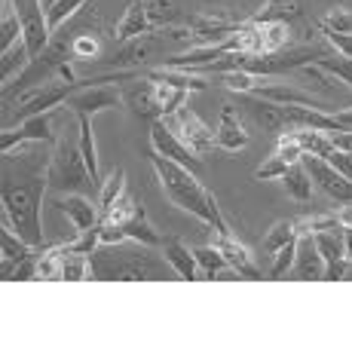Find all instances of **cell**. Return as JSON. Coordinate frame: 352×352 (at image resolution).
<instances>
[{
    "mask_svg": "<svg viewBox=\"0 0 352 352\" xmlns=\"http://www.w3.org/2000/svg\"><path fill=\"white\" fill-rule=\"evenodd\" d=\"M50 162L31 172L25 181L16 178L10 166L3 175V187H0V212H3V227H12L31 248L43 242V224H40V206L50 190Z\"/></svg>",
    "mask_w": 352,
    "mask_h": 352,
    "instance_id": "6da1fadb",
    "label": "cell"
},
{
    "mask_svg": "<svg viewBox=\"0 0 352 352\" xmlns=\"http://www.w3.org/2000/svg\"><path fill=\"white\" fill-rule=\"evenodd\" d=\"M153 172H157V181L162 184V190H166L168 202L172 206H178L181 212L193 214L196 221H202V224H208L214 230V233H224L230 230L224 224V214H221L218 202H214V196L208 187H202L199 181H196L193 168L181 166V162L168 160V157H160V153H153Z\"/></svg>",
    "mask_w": 352,
    "mask_h": 352,
    "instance_id": "7a4b0ae2",
    "label": "cell"
},
{
    "mask_svg": "<svg viewBox=\"0 0 352 352\" xmlns=\"http://www.w3.org/2000/svg\"><path fill=\"white\" fill-rule=\"evenodd\" d=\"M50 190L65 196V193H83V196H98V184L92 181L89 166H86L83 147H80V129L77 132H65L62 138L52 144L50 157Z\"/></svg>",
    "mask_w": 352,
    "mask_h": 352,
    "instance_id": "3957f363",
    "label": "cell"
},
{
    "mask_svg": "<svg viewBox=\"0 0 352 352\" xmlns=\"http://www.w3.org/2000/svg\"><path fill=\"white\" fill-rule=\"evenodd\" d=\"M16 12L22 19V40L28 46L31 58H37L40 52L50 46V22H46V6L43 0H12Z\"/></svg>",
    "mask_w": 352,
    "mask_h": 352,
    "instance_id": "277c9868",
    "label": "cell"
},
{
    "mask_svg": "<svg viewBox=\"0 0 352 352\" xmlns=\"http://www.w3.org/2000/svg\"><path fill=\"white\" fill-rule=\"evenodd\" d=\"M168 123V129H172L175 135H178L181 141H184L187 147L196 153V157H206L208 151L214 147V132L208 129L206 123H202L199 117L190 111V107H181L178 113H172V117H162Z\"/></svg>",
    "mask_w": 352,
    "mask_h": 352,
    "instance_id": "5b68a950",
    "label": "cell"
},
{
    "mask_svg": "<svg viewBox=\"0 0 352 352\" xmlns=\"http://www.w3.org/2000/svg\"><path fill=\"white\" fill-rule=\"evenodd\" d=\"M303 168L309 172V178H313L316 187H322L324 193L331 196V199L343 202V206H352V181L343 178L340 172H337L334 166H331L328 160H319V157H303Z\"/></svg>",
    "mask_w": 352,
    "mask_h": 352,
    "instance_id": "8992f818",
    "label": "cell"
},
{
    "mask_svg": "<svg viewBox=\"0 0 352 352\" xmlns=\"http://www.w3.org/2000/svg\"><path fill=\"white\" fill-rule=\"evenodd\" d=\"M151 144L157 147L153 153H160V157H168V160L181 162V166H187V168H193V172H196V153L178 138V135L172 132V129H168V123L162 117L151 123Z\"/></svg>",
    "mask_w": 352,
    "mask_h": 352,
    "instance_id": "52a82bcc",
    "label": "cell"
},
{
    "mask_svg": "<svg viewBox=\"0 0 352 352\" xmlns=\"http://www.w3.org/2000/svg\"><path fill=\"white\" fill-rule=\"evenodd\" d=\"M123 101L129 104V111L138 113V117L144 120H160V101H157V83H153L151 77H132V83L123 89Z\"/></svg>",
    "mask_w": 352,
    "mask_h": 352,
    "instance_id": "ba28073f",
    "label": "cell"
},
{
    "mask_svg": "<svg viewBox=\"0 0 352 352\" xmlns=\"http://www.w3.org/2000/svg\"><path fill=\"white\" fill-rule=\"evenodd\" d=\"M56 208L71 221V227L77 233H86V230L98 227L101 218H98V208L92 202V196H83V193H71V196H58L56 199Z\"/></svg>",
    "mask_w": 352,
    "mask_h": 352,
    "instance_id": "9c48e42d",
    "label": "cell"
},
{
    "mask_svg": "<svg viewBox=\"0 0 352 352\" xmlns=\"http://www.w3.org/2000/svg\"><path fill=\"white\" fill-rule=\"evenodd\" d=\"M242 25H233L230 19L224 16H193L190 25H187V31H190L193 40H199L202 46H218L230 40L236 31H239Z\"/></svg>",
    "mask_w": 352,
    "mask_h": 352,
    "instance_id": "30bf717a",
    "label": "cell"
},
{
    "mask_svg": "<svg viewBox=\"0 0 352 352\" xmlns=\"http://www.w3.org/2000/svg\"><path fill=\"white\" fill-rule=\"evenodd\" d=\"M214 245H218V252L224 254V261L242 276V279H261V273H257V267H254V257L248 254V248L242 245V242L236 239L230 230H224V233H214Z\"/></svg>",
    "mask_w": 352,
    "mask_h": 352,
    "instance_id": "8fae6325",
    "label": "cell"
},
{
    "mask_svg": "<svg viewBox=\"0 0 352 352\" xmlns=\"http://www.w3.org/2000/svg\"><path fill=\"white\" fill-rule=\"evenodd\" d=\"M214 144L224 147L230 153H239L248 147V132L242 126V117L236 107H230V104L221 107V123L214 129Z\"/></svg>",
    "mask_w": 352,
    "mask_h": 352,
    "instance_id": "7c38bea8",
    "label": "cell"
},
{
    "mask_svg": "<svg viewBox=\"0 0 352 352\" xmlns=\"http://www.w3.org/2000/svg\"><path fill=\"white\" fill-rule=\"evenodd\" d=\"M294 270L303 282H322L324 279V257L316 248L313 233H300L297 236V261Z\"/></svg>",
    "mask_w": 352,
    "mask_h": 352,
    "instance_id": "4fadbf2b",
    "label": "cell"
},
{
    "mask_svg": "<svg viewBox=\"0 0 352 352\" xmlns=\"http://www.w3.org/2000/svg\"><path fill=\"white\" fill-rule=\"evenodd\" d=\"M162 254H166L168 267L175 270V276H181V279H187V282H202L206 279L202 270H199V263H196L193 248H187L181 239H168L166 245H162Z\"/></svg>",
    "mask_w": 352,
    "mask_h": 352,
    "instance_id": "5bb4252c",
    "label": "cell"
},
{
    "mask_svg": "<svg viewBox=\"0 0 352 352\" xmlns=\"http://www.w3.org/2000/svg\"><path fill=\"white\" fill-rule=\"evenodd\" d=\"M248 111H252L254 123L263 129V132H273V135H282L288 132V117H285V107L276 104L270 98H257V96H248Z\"/></svg>",
    "mask_w": 352,
    "mask_h": 352,
    "instance_id": "9a60e30c",
    "label": "cell"
},
{
    "mask_svg": "<svg viewBox=\"0 0 352 352\" xmlns=\"http://www.w3.org/2000/svg\"><path fill=\"white\" fill-rule=\"evenodd\" d=\"M248 96L270 98V101H276V104H309V107H316V98L309 96V92L297 89V86H288V83H273L270 77L257 80L254 92H248Z\"/></svg>",
    "mask_w": 352,
    "mask_h": 352,
    "instance_id": "2e32d148",
    "label": "cell"
},
{
    "mask_svg": "<svg viewBox=\"0 0 352 352\" xmlns=\"http://www.w3.org/2000/svg\"><path fill=\"white\" fill-rule=\"evenodd\" d=\"M151 16H147V6L144 0H135L132 6L123 12V19L117 22V40L120 43H129V40L135 37H144L147 31H151Z\"/></svg>",
    "mask_w": 352,
    "mask_h": 352,
    "instance_id": "e0dca14e",
    "label": "cell"
},
{
    "mask_svg": "<svg viewBox=\"0 0 352 352\" xmlns=\"http://www.w3.org/2000/svg\"><path fill=\"white\" fill-rule=\"evenodd\" d=\"M0 257H3V270H16L19 263L34 257V248L12 227L0 224Z\"/></svg>",
    "mask_w": 352,
    "mask_h": 352,
    "instance_id": "ac0fdd59",
    "label": "cell"
},
{
    "mask_svg": "<svg viewBox=\"0 0 352 352\" xmlns=\"http://www.w3.org/2000/svg\"><path fill=\"white\" fill-rule=\"evenodd\" d=\"M123 233H126V239H132V242H141V245H147V248H157L160 245V233L151 227V221H147V212H144V206L138 202V208H135V214L129 221H123Z\"/></svg>",
    "mask_w": 352,
    "mask_h": 352,
    "instance_id": "d6986e66",
    "label": "cell"
},
{
    "mask_svg": "<svg viewBox=\"0 0 352 352\" xmlns=\"http://www.w3.org/2000/svg\"><path fill=\"white\" fill-rule=\"evenodd\" d=\"M19 40H22V19L16 12V3L3 0L0 3V52L12 50Z\"/></svg>",
    "mask_w": 352,
    "mask_h": 352,
    "instance_id": "ffe728a7",
    "label": "cell"
},
{
    "mask_svg": "<svg viewBox=\"0 0 352 352\" xmlns=\"http://www.w3.org/2000/svg\"><path fill=\"white\" fill-rule=\"evenodd\" d=\"M294 138L300 141V147L309 153V157L328 160L334 153V141H331V132H322V129H291Z\"/></svg>",
    "mask_w": 352,
    "mask_h": 352,
    "instance_id": "44dd1931",
    "label": "cell"
},
{
    "mask_svg": "<svg viewBox=\"0 0 352 352\" xmlns=\"http://www.w3.org/2000/svg\"><path fill=\"white\" fill-rule=\"evenodd\" d=\"M282 187H285V193L294 202H309L313 199V178H309V172L303 168V162L291 166L288 172L282 175Z\"/></svg>",
    "mask_w": 352,
    "mask_h": 352,
    "instance_id": "7402d4cb",
    "label": "cell"
},
{
    "mask_svg": "<svg viewBox=\"0 0 352 352\" xmlns=\"http://www.w3.org/2000/svg\"><path fill=\"white\" fill-rule=\"evenodd\" d=\"M300 3L297 0H267L263 10L254 19H248L252 25H267V22H291V19L300 16Z\"/></svg>",
    "mask_w": 352,
    "mask_h": 352,
    "instance_id": "603a6c76",
    "label": "cell"
},
{
    "mask_svg": "<svg viewBox=\"0 0 352 352\" xmlns=\"http://www.w3.org/2000/svg\"><path fill=\"white\" fill-rule=\"evenodd\" d=\"M28 62H31V52H28V46H25V40H19L12 50L0 52V77H3V86L10 77H16L19 71H25Z\"/></svg>",
    "mask_w": 352,
    "mask_h": 352,
    "instance_id": "cb8c5ba5",
    "label": "cell"
},
{
    "mask_svg": "<svg viewBox=\"0 0 352 352\" xmlns=\"http://www.w3.org/2000/svg\"><path fill=\"white\" fill-rule=\"evenodd\" d=\"M297 239V221H279V224L270 227V233L263 236V252L276 254L279 248H285L288 242Z\"/></svg>",
    "mask_w": 352,
    "mask_h": 352,
    "instance_id": "d4e9b609",
    "label": "cell"
},
{
    "mask_svg": "<svg viewBox=\"0 0 352 352\" xmlns=\"http://www.w3.org/2000/svg\"><path fill=\"white\" fill-rule=\"evenodd\" d=\"M261 34H263V52L288 50V40H291L288 22H267L261 25Z\"/></svg>",
    "mask_w": 352,
    "mask_h": 352,
    "instance_id": "484cf974",
    "label": "cell"
},
{
    "mask_svg": "<svg viewBox=\"0 0 352 352\" xmlns=\"http://www.w3.org/2000/svg\"><path fill=\"white\" fill-rule=\"evenodd\" d=\"M193 254H196V263H199V270H202V276L206 279H212L218 270H224V267H230V263L224 261V254L218 252V245H199V248H193Z\"/></svg>",
    "mask_w": 352,
    "mask_h": 352,
    "instance_id": "4316f807",
    "label": "cell"
},
{
    "mask_svg": "<svg viewBox=\"0 0 352 352\" xmlns=\"http://www.w3.org/2000/svg\"><path fill=\"white\" fill-rule=\"evenodd\" d=\"M89 267H92L89 254H65L62 282H83V279H92Z\"/></svg>",
    "mask_w": 352,
    "mask_h": 352,
    "instance_id": "83f0119b",
    "label": "cell"
},
{
    "mask_svg": "<svg viewBox=\"0 0 352 352\" xmlns=\"http://www.w3.org/2000/svg\"><path fill=\"white\" fill-rule=\"evenodd\" d=\"M86 0H56V3L46 6V22H50V31H58L74 12L83 6Z\"/></svg>",
    "mask_w": 352,
    "mask_h": 352,
    "instance_id": "f1b7e54d",
    "label": "cell"
},
{
    "mask_svg": "<svg viewBox=\"0 0 352 352\" xmlns=\"http://www.w3.org/2000/svg\"><path fill=\"white\" fill-rule=\"evenodd\" d=\"M313 65L322 67V71H331L340 83L352 86V58H343V56H337V52H328V56H322L319 62H313Z\"/></svg>",
    "mask_w": 352,
    "mask_h": 352,
    "instance_id": "f546056e",
    "label": "cell"
},
{
    "mask_svg": "<svg viewBox=\"0 0 352 352\" xmlns=\"http://www.w3.org/2000/svg\"><path fill=\"white\" fill-rule=\"evenodd\" d=\"M126 190V175H123V168H113L111 172V178L101 184V212H107V208L113 206V202L120 199V193Z\"/></svg>",
    "mask_w": 352,
    "mask_h": 352,
    "instance_id": "4dcf8cb0",
    "label": "cell"
},
{
    "mask_svg": "<svg viewBox=\"0 0 352 352\" xmlns=\"http://www.w3.org/2000/svg\"><path fill=\"white\" fill-rule=\"evenodd\" d=\"M62 263L65 254L58 248H50L37 257V279H62Z\"/></svg>",
    "mask_w": 352,
    "mask_h": 352,
    "instance_id": "1f68e13d",
    "label": "cell"
},
{
    "mask_svg": "<svg viewBox=\"0 0 352 352\" xmlns=\"http://www.w3.org/2000/svg\"><path fill=\"white\" fill-rule=\"evenodd\" d=\"M257 80H261V77H257V74H248V71L221 74V83H224L230 92H236V96H248V92H254Z\"/></svg>",
    "mask_w": 352,
    "mask_h": 352,
    "instance_id": "d6a6232c",
    "label": "cell"
},
{
    "mask_svg": "<svg viewBox=\"0 0 352 352\" xmlns=\"http://www.w3.org/2000/svg\"><path fill=\"white\" fill-rule=\"evenodd\" d=\"M276 153H279L285 162H291V166H297V162H303V157H307V151L300 147V141L294 138V132H282L279 141H276Z\"/></svg>",
    "mask_w": 352,
    "mask_h": 352,
    "instance_id": "836d02e7",
    "label": "cell"
},
{
    "mask_svg": "<svg viewBox=\"0 0 352 352\" xmlns=\"http://www.w3.org/2000/svg\"><path fill=\"white\" fill-rule=\"evenodd\" d=\"M135 208H138V202L132 199V193L129 190H123L120 193V199L104 212V221H111V224H123V221H129L135 214Z\"/></svg>",
    "mask_w": 352,
    "mask_h": 352,
    "instance_id": "e575fe53",
    "label": "cell"
},
{
    "mask_svg": "<svg viewBox=\"0 0 352 352\" xmlns=\"http://www.w3.org/2000/svg\"><path fill=\"white\" fill-rule=\"evenodd\" d=\"M322 230H343L337 214H313V218L297 221V236L300 233H322Z\"/></svg>",
    "mask_w": 352,
    "mask_h": 352,
    "instance_id": "d590c367",
    "label": "cell"
},
{
    "mask_svg": "<svg viewBox=\"0 0 352 352\" xmlns=\"http://www.w3.org/2000/svg\"><path fill=\"white\" fill-rule=\"evenodd\" d=\"M273 270H270V279H282V276H288V270H294V261H297V239L288 242L285 248H279V252L273 254Z\"/></svg>",
    "mask_w": 352,
    "mask_h": 352,
    "instance_id": "8d00e7d4",
    "label": "cell"
},
{
    "mask_svg": "<svg viewBox=\"0 0 352 352\" xmlns=\"http://www.w3.org/2000/svg\"><path fill=\"white\" fill-rule=\"evenodd\" d=\"M322 31L352 34V10H346V6H334V10L322 19Z\"/></svg>",
    "mask_w": 352,
    "mask_h": 352,
    "instance_id": "74e56055",
    "label": "cell"
},
{
    "mask_svg": "<svg viewBox=\"0 0 352 352\" xmlns=\"http://www.w3.org/2000/svg\"><path fill=\"white\" fill-rule=\"evenodd\" d=\"M71 52H74V58H83V62H89V58H98L101 43L92 37V34H80V37H74Z\"/></svg>",
    "mask_w": 352,
    "mask_h": 352,
    "instance_id": "f35d334b",
    "label": "cell"
},
{
    "mask_svg": "<svg viewBox=\"0 0 352 352\" xmlns=\"http://www.w3.org/2000/svg\"><path fill=\"white\" fill-rule=\"evenodd\" d=\"M288 168H291V162H285V160L279 157V153H273V157H270L267 162H261V168L254 172V178H257V181H276V178H282Z\"/></svg>",
    "mask_w": 352,
    "mask_h": 352,
    "instance_id": "ab89813d",
    "label": "cell"
},
{
    "mask_svg": "<svg viewBox=\"0 0 352 352\" xmlns=\"http://www.w3.org/2000/svg\"><path fill=\"white\" fill-rule=\"evenodd\" d=\"M144 56H147V40L135 37V40H129V43H123V52L113 58V65H135V62H141Z\"/></svg>",
    "mask_w": 352,
    "mask_h": 352,
    "instance_id": "60d3db41",
    "label": "cell"
},
{
    "mask_svg": "<svg viewBox=\"0 0 352 352\" xmlns=\"http://www.w3.org/2000/svg\"><path fill=\"white\" fill-rule=\"evenodd\" d=\"M144 6H147L151 22H157V25H166L175 16V0H144Z\"/></svg>",
    "mask_w": 352,
    "mask_h": 352,
    "instance_id": "b9f144b4",
    "label": "cell"
},
{
    "mask_svg": "<svg viewBox=\"0 0 352 352\" xmlns=\"http://www.w3.org/2000/svg\"><path fill=\"white\" fill-rule=\"evenodd\" d=\"M324 37H328L331 50L337 52V56L343 58H352V34H337V31H322Z\"/></svg>",
    "mask_w": 352,
    "mask_h": 352,
    "instance_id": "7bdbcfd3",
    "label": "cell"
},
{
    "mask_svg": "<svg viewBox=\"0 0 352 352\" xmlns=\"http://www.w3.org/2000/svg\"><path fill=\"white\" fill-rule=\"evenodd\" d=\"M328 162L343 175V178L352 181V157H349V153H343V151H337V147H334V153L328 157Z\"/></svg>",
    "mask_w": 352,
    "mask_h": 352,
    "instance_id": "ee69618b",
    "label": "cell"
},
{
    "mask_svg": "<svg viewBox=\"0 0 352 352\" xmlns=\"http://www.w3.org/2000/svg\"><path fill=\"white\" fill-rule=\"evenodd\" d=\"M337 218H340L343 227H352V206H343L340 212H337Z\"/></svg>",
    "mask_w": 352,
    "mask_h": 352,
    "instance_id": "f6af8a7d",
    "label": "cell"
},
{
    "mask_svg": "<svg viewBox=\"0 0 352 352\" xmlns=\"http://www.w3.org/2000/svg\"><path fill=\"white\" fill-rule=\"evenodd\" d=\"M343 245H346V257L352 261V227H343Z\"/></svg>",
    "mask_w": 352,
    "mask_h": 352,
    "instance_id": "bcb514c9",
    "label": "cell"
},
{
    "mask_svg": "<svg viewBox=\"0 0 352 352\" xmlns=\"http://www.w3.org/2000/svg\"><path fill=\"white\" fill-rule=\"evenodd\" d=\"M50 3H56V0H43V6H50Z\"/></svg>",
    "mask_w": 352,
    "mask_h": 352,
    "instance_id": "7dc6e473",
    "label": "cell"
}]
</instances>
